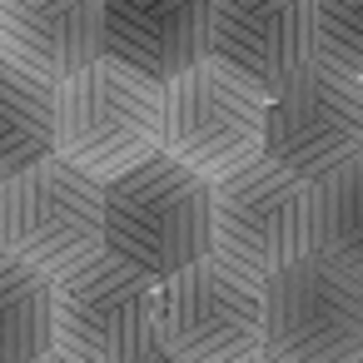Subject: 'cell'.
<instances>
[{"instance_id": "1", "label": "cell", "mask_w": 363, "mask_h": 363, "mask_svg": "<svg viewBox=\"0 0 363 363\" xmlns=\"http://www.w3.org/2000/svg\"><path fill=\"white\" fill-rule=\"evenodd\" d=\"M110 254L150 279H169L214 249V179L155 150L135 169L105 179Z\"/></svg>"}, {"instance_id": "2", "label": "cell", "mask_w": 363, "mask_h": 363, "mask_svg": "<svg viewBox=\"0 0 363 363\" xmlns=\"http://www.w3.org/2000/svg\"><path fill=\"white\" fill-rule=\"evenodd\" d=\"M269 90L219 55L160 85V150L204 179H224L269 145Z\"/></svg>"}, {"instance_id": "3", "label": "cell", "mask_w": 363, "mask_h": 363, "mask_svg": "<svg viewBox=\"0 0 363 363\" xmlns=\"http://www.w3.org/2000/svg\"><path fill=\"white\" fill-rule=\"evenodd\" d=\"M0 249L50 279L90 264L110 249L105 179L65 155L6 174L0 179Z\"/></svg>"}, {"instance_id": "4", "label": "cell", "mask_w": 363, "mask_h": 363, "mask_svg": "<svg viewBox=\"0 0 363 363\" xmlns=\"http://www.w3.org/2000/svg\"><path fill=\"white\" fill-rule=\"evenodd\" d=\"M164 358L160 343V279L120 254L55 279V363H140Z\"/></svg>"}, {"instance_id": "5", "label": "cell", "mask_w": 363, "mask_h": 363, "mask_svg": "<svg viewBox=\"0 0 363 363\" xmlns=\"http://www.w3.org/2000/svg\"><path fill=\"white\" fill-rule=\"evenodd\" d=\"M269 279L209 249L160 279V343L174 363H244L264 353Z\"/></svg>"}, {"instance_id": "6", "label": "cell", "mask_w": 363, "mask_h": 363, "mask_svg": "<svg viewBox=\"0 0 363 363\" xmlns=\"http://www.w3.org/2000/svg\"><path fill=\"white\" fill-rule=\"evenodd\" d=\"M160 150V80L100 55L60 80V155L115 179Z\"/></svg>"}, {"instance_id": "7", "label": "cell", "mask_w": 363, "mask_h": 363, "mask_svg": "<svg viewBox=\"0 0 363 363\" xmlns=\"http://www.w3.org/2000/svg\"><path fill=\"white\" fill-rule=\"evenodd\" d=\"M214 249L254 274H279L318 249V179L254 160L214 179Z\"/></svg>"}, {"instance_id": "8", "label": "cell", "mask_w": 363, "mask_h": 363, "mask_svg": "<svg viewBox=\"0 0 363 363\" xmlns=\"http://www.w3.org/2000/svg\"><path fill=\"white\" fill-rule=\"evenodd\" d=\"M264 358L348 363L363 358V279L323 249L269 274Z\"/></svg>"}, {"instance_id": "9", "label": "cell", "mask_w": 363, "mask_h": 363, "mask_svg": "<svg viewBox=\"0 0 363 363\" xmlns=\"http://www.w3.org/2000/svg\"><path fill=\"white\" fill-rule=\"evenodd\" d=\"M269 160L323 179L328 169L363 155V75L313 55L269 100Z\"/></svg>"}, {"instance_id": "10", "label": "cell", "mask_w": 363, "mask_h": 363, "mask_svg": "<svg viewBox=\"0 0 363 363\" xmlns=\"http://www.w3.org/2000/svg\"><path fill=\"white\" fill-rule=\"evenodd\" d=\"M209 55L229 60L269 95H279L318 55V6L313 0H214Z\"/></svg>"}, {"instance_id": "11", "label": "cell", "mask_w": 363, "mask_h": 363, "mask_svg": "<svg viewBox=\"0 0 363 363\" xmlns=\"http://www.w3.org/2000/svg\"><path fill=\"white\" fill-rule=\"evenodd\" d=\"M105 55V0H0V60L70 80Z\"/></svg>"}, {"instance_id": "12", "label": "cell", "mask_w": 363, "mask_h": 363, "mask_svg": "<svg viewBox=\"0 0 363 363\" xmlns=\"http://www.w3.org/2000/svg\"><path fill=\"white\" fill-rule=\"evenodd\" d=\"M209 6L214 0H105V55L164 85L209 55Z\"/></svg>"}, {"instance_id": "13", "label": "cell", "mask_w": 363, "mask_h": 363, "mask_svg": "<svg viewBox=\"0 0 363 363\" xmlns=\"http://www.w3.org/2000/svg\"><path fill=\"white\" fill-rule=\"evenodd\" d=\"M0 95H6L0 179L60 155V80L35 75V70L16 65V60H0Z\"/></svg>"}, {"instance_id": "14", "label": "cell", "mask_w": 363, "mask_h": 363, "mask_svg": "<svg viewBox=\"0 0 363 363\" xmlns=\"http://www.w3.org/2000/svg\"><path fill=\"white\" fill-rule=\"evenodd\" d=\"M0 363H55V279L0 249Z\"/></svg>"}, {"instance_id": "15", "label": "cell", "mask_w": 363, "mask_h": 363, "mask_svg": "<svg viewBox=\"0 0 363 363\" xmlns=\"http://www.w3.org/2000/svg\"><path fill=\"white\" fill-rule=\"evenodd\" d=\"M318 249L363 279V155L318 179Z\"/></svg>"}, {"instance_id": "16", "label": "cell", "mask_w": 363, "mask_h": 363, "mask_svg": "<svg viewBox=\"0 0 363 363\" xmlns=\"http://www.w3.org/2000/svg\"><path fill=\"white\" fill-rule=\"evenodd\" d=\"M318 6V55L363 75V0H313Z\"/></svg>"}]
</instances>
